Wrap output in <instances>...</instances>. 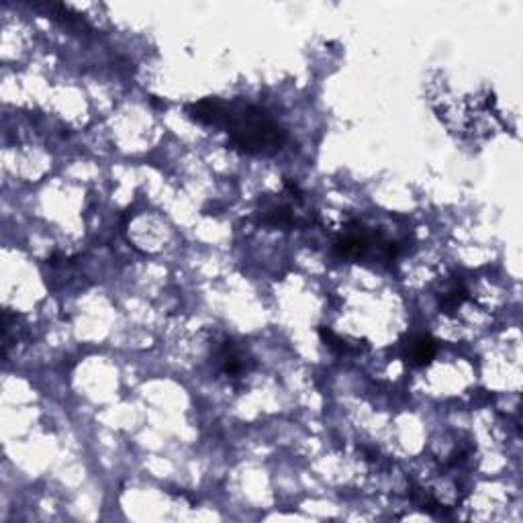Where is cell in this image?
<instances>
[{"label":"cell","mask_w":523,"mask_h":523,"mask_svg":"<svg viewBox=\"0 0 523 523\" xmlns=\"http://www.w3.org/2000/svg\"><path fill=\"white\" fill-rule=\"evenodd\" d=\"M319 335L325 342L327 348L333 349L335 354H348V351H351V344H348L346 340H342L340 335H335L329 327H319Z\"/></svg>","instance_id":"obj_5"},{"label":"cell","mask_w":523,"mask_h":523,"mask_svg":"<svg viewBox=\"0 0 523 523\" xmlns=\"http://www.w3.org/2000/svg\"><path fill=\"white\" fill-rule=\"evenodd\" d=\"M150 103H152L153 107H157V109H166V103H162V101H157V96H150Z\"/></svg>","instance_id":"obj_6"},{"label":"cell","mask_w":523,"mask_h":523,"mask_svg":"<svg viewBox=\"0 0 523 523\" xmlns=\"http://www.w3.org/2000/svg\"><path fill=\"white\" fill-rule=\"evenodd\" d=\"M466 288L462 286V284H452L444 295H439V306L446 311V313H450V311H454L458 306L462 305L464 301H466Z\"/></svg>","instance_id":"obj_4"},{"label":"cell","mask_w":523,"mask_h":523,"mask_svg":"<svg viewBox=\"0 0 523 523\" xmlns=\"http://www.w3.org/2000/svg\"><path fill=\"white\" fill-rule=\"evenodd\" d=\"M217 364L219 370L229 374V376H235V374H241L245 370V362H243V354L240 349L235 348L231 342H227L223 348L219 349L217 354Z\"/></svg>","instance_id":"obj_3"},{"label":"cell","mask_w":523,"mask_h":523,"mask_svg":"<svg viewBox=\"0 0 523 523\" xmlns=\"http://www.w3.org/2000/svg\"><path fill=\"white\" fill-rule=\"evenodd\" d=\"M188 115L196 123L227 129L229 143L250 155H270L280 152L288 139L286 131L266 110L247 103L202 98L188 105Z\"/></svg>","instance_id":"obj_1"},{"label":"cell","mask_w":523,"mask_h":523,"mask_svg":"<svg viewBox=\"0 0 523 523\" xmlns=\"http://www.w3.org/2000/svg\"><path fill=\"white\" fill-rule=\"evenodd\" d=\"M437 354V344L434 337L421 333V335H413L409 337L407 344V358L411 360V364L415 366H425L430 364Z\"/></svg>","instance_id":"obj_2"}]
</instances>
